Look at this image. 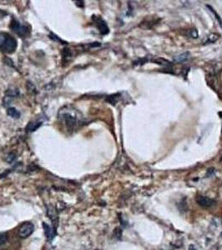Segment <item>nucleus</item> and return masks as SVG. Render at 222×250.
I'll return each instance as SVG.
<instances>
[{"label": "nucleus", "instance_id": "nucleus-2", "mask_svg": "<svg viewBox=\"0 0 222 250\" xmlns=\"http://www.w3.org/2000/svg\"><path fill=\"white\" fill-rule=\"evenodd\" d=\"M34 224L30 222H25L21 224V226L19 229V235L20 238H26L31 235L34 232Z\"/></svg>", "mask_w": 222, "mask_h": 250}, {"label": "nucleus", "instance_id": "nucleus-8", "mask_svg": "<svg viewBox=\"0 0 222 250\" xmlns=\"http://www.w3.org/2000/svg\"><path fill=\"white\" fill-rule=\"evenodd\" d=\"M48 216H49V218L51 219V220H52V222L55 223V224H57L58 217H57V214L55 212L54 208H48Z\"/></svg>", "mask_w": 222, "mask_h": 250}, {"label": "nucleus", "instance_id": "nucleus-14", "mask_svg": "<svg viewBox=\"0 0 222 250\" xmlns=\"http://www.w3.org/2000/svg\"><path fill=\"white\" fill-rule=\"evenodd\" d=\"M117 96H119V94H114V95L110 96V97L108 98L107 101H109V102H110V103H112V104H115V103H117L118 98H119V97H117Z\"/></svg>", "mask_w": 222, "mask_h": 250}, {"label": "nucleus", "instance_id": "nucleus-4", "mask_svg": "<svg viewBox=\"0 0 222 250\" xmlns=\"http://www.w3.org/2000/svg\"><path fill=\"white\" fill-rule=\"evenodd\" d=\"M92 19L94 22L97 29H99V31L101 34L103 35H105V34H108L109 32H110V29H109V27H108L107 24L105 23V21L104 19H102L100 17H96V16H93Z\"/></svg>", "mask_w": 222, "mask_h": 250}, {"label": "nucleus", "instance_id": "nucleus-17", "mask_svg": "<svg viewBox=\"0 0 222 250\" xmlns=\"http://www.w3.org/2000/svg\"><path fill=\"white\" fill-rule=\"evenodd\" d=\"M0 12H1V10H0Z\"/></svg>", "mask_w": 222, "mask_h": 250}, {"label": "nucleus", "instance_id": "nucleus-7", "mask_svg": "<svg viewBox=\"0 0 222 250\" xmlns=\"http://www.w3.org/2000/svg\"><path fill=\"white\" fill-rule=\"evenodd\" d=\"M43 229H44V233H45V236L46 238H47V239H48V241L53 240L55 236L54 229H53V228H51L49 225H48V224H43Z\"/></svg>", "mask_w": 222, "mask_h": 250}, {"label": "nucleus", "instance_id": "nucleus-11", "mask_svg": "<svg viewBox=\"0 0 222 250\" xmlns=\"http://www.w3.org/2000/svg\"><path fill=\"white\" fill-rule=\"evenodd\" d=\"M153 62L156 63L160 65H163V66H171L172 64L168 61V60L165 59V58H155V59L152 60Z\"/></svg>", "mask_w": 222, "mask_h": 250}, {"label": "nucleus", "instance_id": "nucleus-3", "mask_svg": "<svg viewBox=\"0 0 222 250\" xmlns=\"http://www.w3.org/2000/svg\"><path fill=\"white\" fill-rule=\"evenodd\" d=\"M10 29H12L15 33H17L18 35L21 36L23 38H25L26 36L29 35V31L27 29V27L22 25L20 23H19L16 20H13L11 24H10Z\"/></svg>", "mask_w": 222, "mask_h": 250}, {"label": "nucleus", "instance_id": "nucleus-13", "mask_svg": "<svg viewBox=\"0 0 222 250\" xmlns=\"http://www.w3.org/2000/svg\"><path fill=\"white\" fill-rule=\"evenodd\" d=\"M41 124H42V123L41 122H39V123H37V124H34V123H32V124H29V125H28V127H27V129L29 130V131H35L36 129H38V127L41 126Z\"/></svg>", "mask_w": 222, "mask_h": 250}, {"label": "nucleus", "instance_id": "nucleus-6", "mask_svg": "<svg viewBox=\"0 0 222 250\" xmlns=\"http://www.w3.org/2000/svg\"><path fill=\"white\" fill-rule=\"evenodd\" d=\"M196 202L200 206L203 208H210L215 204V201L212 198L205 196H198L196 198Z\"/></svg>", "mask_w": 222, "mask_h": 250}, {"label": "nucleus", "instance_id": "nucleus-9", "mask_svg": "<svg viewBox=\"0 0 222 250\" xmlns=\"http://www.w3.org/2000/svg\"><path fill=\"white\" fill-rule=\"evenodd\" d=\"M7 114L8 115H9L12 118H14V119H19V117H20V113L15 108H9L7 110Z\"/></svg>", "mask_w": 222, "mask_h": 250}, {"label": "nucleus", "instance_id": "nucleus-12", "mask_svg": "<svg viewBox=\"0 0 222 250\" xmlns=\"http://www.w3.org/2000/svg\"><path fill=\"white\" fill-rule=\"evenodd\" d=\"M206 7H207L208 8H209V9H210V11H211V13H212L213 14L215 15V18L216 19H217V21H218V23H219V24H220V26L222 28V19H221V18L220 17V15L218 14L217 13L215 12V10L213 9L211 6H210V5H206Z\"/></svg>", "mask_w": 222, "mask_h": 250}, {"label": "nucleus", "instance_id": "nucleus-15", "mask_svg": "<svg viewBox=\"0 0 222 250\" xmlns=\"http://www.w3.org/2000/svg\"><path fill=\"white\" fill-rule=\"evenodd\" d=\"M7 234L6 233H0V246L4 244L5 242L7 241Z\"/></svg>", "mask_w": 222, "mask_h": 250}, {"label": "nucleus", "instance_id": "nucleus-1", "mask_svg": "<svg viewBox=\"0 0 222 250\" xmlns=\"http://www.w3.org/2000/svg\"><path fill=\"white\" fill-rule=\"evenodd\" d=\"M18 46L17 40L8 33L0 32V51L6 53H12Z\"/></svg>", "mask_w": 222, "mask_h": 250}, {"label": "nucleus", "instance_id": "nucleus-5", "mask_svg": "<svg viewBox=\"0 0 222 250\" xmlns=\"http://www.w3.org/2000/svg\"><path fill=\"white\" fill-rule=\"evenodd\" d=\"M63 119H65V124H66V126L69 129L72 130L74 129V126L77 124V122H78V119L75 115H74L73 114H71L70 112H67L66 114L63 115Z\"/></svg>", "mask_w": 222, "mask_h": 250}, {"label": "nucleus", "instance_id": "nucleus-10", "mask_svg": "<svg viewBox=\"0 0 222 250\" xmlns=\"http://www.w3.org/2000/svg\"><path fill=\"white\" fill-rule=\"evenodd\" d=\"M189 56H190V53L185 52L184 53H182V54L178 55L176 58H174V60L178 63L185 62V61H186V60L188 59Z\"/></svg>", "mask_w": 222, "mask_h": 250}, {"label": "nucleus", "instance_id": "nucleus-18", "mask_svg": "<svg viewBox=\"0 0 222 250\" xmlns=\"http://www.w3.org/2000/svg\"><path fill=\"white\" fill-rule=\"evenodd\" d=\"M221 236H222V233H221Z\"/></svg>", "mask_w": 222, "mask_h": 250}, {"label": "nucleus", "instance_id": "nucleus-16", "mask_svg": "<svg viewBox=\"0 0 222 250\" xmlns=\"http://www.w3.org/2000/svg\"><path fill=\"white\" fill-rule=\"evenodd\" d=\"M218 38V36L215 35V34H211V35L208 38V39H209V42H210V43H213V42H215L216 39Z\"/></svg>", "mask_w": 222, "mask_h": 250}]
</instances>
